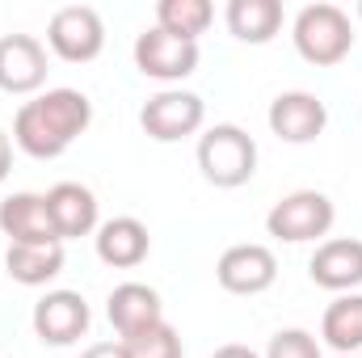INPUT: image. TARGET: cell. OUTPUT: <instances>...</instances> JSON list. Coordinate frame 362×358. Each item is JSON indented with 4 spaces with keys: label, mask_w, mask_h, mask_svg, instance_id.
I'll return each instance as SVG.
<instances>
[{
    "label": "cell",
    "mask_w": 362,
    "mask_h": 358,
    "mask_svg": "<svg viewBox=\"0 0 362 358\" xmlns=\"http://www.w3.org/2000/svg\"><path fill=\"white\" fill-rule=\"evenodd\" d=\"M93 122V101L81 89H47L13 118V144L34 161L64 156Z\"/></svg>",
    "instance_id": "1"
},
{
    "label": "cell",
    "mask_w": 362,
    "mask_h": 358,
    "mask_svg": "<svg viewBox=\"0 0 362 358\" xmlns=\"http://www.w3.org/2000/svg\"><path fill=\"white\" fill-rule=\"evenodd\" d=\"M198 169L219 190H236L257 173V139L236 122H215L198 135Z\"/></svg>",
    "instance_id": "2"
},
{
    "label": "cell",
    "mask_w": 362,
    "mask_h": 358,
    "mask_svg": "<svg viewBox=\"0 0 362 358\" xmlns=\"http://www.w3.org/2000/svg\"><path fill=\"white\" fill-rule=\"evenodd\" d=\"M291 38H295V51L308 64H316V68H333V64H341L354 51L350 13L337 8V4H308V8H299V17L291 25Z\"/></svg>",
    "instance_id": "3"
},
{
    "label": "cell",
    "mask_w": 362,
    "mask_h": 358,
    "mask_svg": "<svg viewBox=\"0 0 362 358\" xmlns=\"http://www.w3.org/2000/svg\"><path fill=\"white\" fill-rule=\"evenodd\" d=\"M333 219H337V207H333L329 194H320V190H295V194L278 198L270 207L266 232H270L274 241H282V245H308V241L329 236Z\"/></svg>",
    "instance_id": "4"
},
{
    "label": "cell",
    "mask_w": 362,
    "mask_h": 358,
    "mask_svg": "<svg viewBox=\"0 0 362 358\" xmlns=\"http://www.w3.org/2000/svg\"><path fill=\"white\" fill-rule=\"evenodd\" d=\"M202 122H206V101L189 89H160L156 97H148L144 110H139V127L156 144L189 139V135L202 131Z\"/></svg>",
    "instance_id": "5"
},
{
    "label": "cell",
    "mask_w": 362,
    "mask_h": 358,
    "mask_svg": "<svg viewBox=\"0 0 362 358\" xmlns=\"http://www.w3.org/2000/svg\"><path fill=\"white\" fill-rule=\"evenodd\" d=\"M47 47L64 64H93L105 47V21L93 4H64L47 21Z\"/></svg>",
    "instance_id": "6"
},
{
    "label": "cell",
    "mask_w": 362,
    "mask_h": 358,
    "mask_svg": "<svg viewBox=\"0 0 362 358\" xmlns=\"http://www.w3.org/2000/svg\"><path fill=\"white\" fill-rule=\"evenodd\" d=\"M30 325H34V337L42 342V346H76L85 333H89L93 325V312L89 304H85V295L81 291H47L38 304H34V312H30Z\"/></svg>",
    "instance_id": "7"
},
{
    "label": "cell",
    "mask_w": 362,
    "mask_h": 358,
    "mask_svg": "<svg viewBox=\"0 0 362 358\" xmlns=\"http://www.w3.org/2000/svg\"><path fill=\"white\" fill-rule=\"evenodd\" d=\"M135 68L148 81L177 85L189 72H198V42L177 38V34H165L160 25H152V30H144L135 38Z\"/></svg>",
    "instance_id": "8"
},
{
    "label": "cell",
    "mask_w": 362,
    "mask_h": 358,
    "mask_svg": "<svg viewBox=\"0 0 362 358\" xmlns=\"http://www.w3.org/2000/svg\"><path fill=\"white\" fill-rule=\"evenodd\" d=\"M270 131L282 139V144H312L325 135L329 127V105L308 89H291L278 93L270 101V114H266Z\"/></svg>",
    "instance_id": "9"
},
{
    "label": "cell",
    "mask_w": 362,
    "mask_h": 358,
    "mask_svg": "<svg viewBox=\"0 0 362 358\" xmlns=\"http://www.w3.org/2000/svg\"><path fill=\"white\" fill-rule=\"evenodd\" d=\"M215 278L228 295H262L270 291L274 278H278V258H274L270 245H232L223 249L219 266H215Z\"/></svg>",
    "instance_id": "10"
},
{
    "label": "cell",
    "mask_w": 362,
    "mask_h": 358,
    "mask_svg": "<svg viewBox=\"0 0 362 358\" xmlns=\"http://www.w3.org/2000/svg\"><path fill=\"white\" fill-rule=\"evenodd\" d=\"M47 47L34 34H4L0 38V89L13 97L38 93L47 85Z\"/></svg>",
    "instance_id": "11"
},
{
    "label": "cell",
    "mask_w": 362,
    "mask_h": 358,
    "mask_svg": "<svg viewBox=\"0 0 362 358\" xmlns=\"http://www.w3.org/2000/svg\"><path fill=\"white\" fill-rule=\"evenodd\" d=\"M47 215L55 224V236L59 241H81L93 236L101 228V207H97V194L81 181H59L47 190Z\"/></svg>",
    "instance_id": "12"
},
{
    "label": "cell",
    "mask_w": 362,
    "mask_h": 358,
    "mask_svg": "<svg viewBox=\"0 0 362 358\" xmlns=\"http://www.w3.org/2000/svg\"><path fill=\"white\" fill-rule=\"evenodd\" d=\"M0 232L8 236V245H64L47 215V194L34 190H17L0 202Z\"/></svg>",
    "instance_id": "13"
},
{
    "label": "cell",
    "mask_w": 362,
    "mask_h": 358,
    "mask_svg": "<svg viewBox=\"0 0 362 358\" xmlns=\"http://www.w3.org/2000/svg\"><path fill=\"white\" fill-rule=\"evenodd\" d=\"M308 274H312L316 287L350 295L354 287H362V241H354V236L320 241L312 262H308Z\"/></svg>",
    "instance_id": "14"
},
{
    "label": "cell",
    "mask_w": 362,
    "mask_h": 358,
    "mask_svg": "<svg viewBox=\"0 0 362 358\" xmlns=\"http://www.w3.org/2000/svg\"><path fill=\"white\" fill-rule=\"evenodd\" d=\"M105 316L118 329V342H127V337L160 325L165 321V304H160L156 287H148V282H118L110 291V299H105Z\"/></svg>",
    "instance_id": "15"
},
{
    "label": "cell",
    "mask_w": 362,
    "mask_h": 358,
    "mask_svg": "<svg viewBox=\"0 0 362 358\" xmlns=\"http://www.w3.org/2000/svg\"><path fill=\"white\" fill-rule=\"evenodd\" d=\"M97 258L114 270H135L148 253H152V236H148V224L135 219V215H114L97 228Z\"/></svg>",
    "instance_id": "16"
},
{
    "label": "cell",
    "mask_w": 362,
    "mask_h": 358,
    "mask_svg": "<svg viewBox=\"0 0 362 358\" xmlns=\"http://www.w3.org/2000/svg\"><path fill=\"white\" fill-rule=\"evenodd\" d=\"M223 17H228L232 38H240L249 47H266L282 30V4L278 0H228Z\"/></svg>",
    "instance_id": "17"
},
{
    "label": "cell",
    "mask_w": 362,
    "mask_h": 358,
    "mask_svg": "<svg viewBox=\"0 0 362 358\" xmlns=\"http://www.w3.org/2000/svg\"><path fill=\"white\" fill-rule=\"evenodd\" d=\"M4 270L21 287H47L64 274V245H8Z\"/></svg>",
    "instance_id": "18"
},
{
    "label": "cell",
    "mask_w": 362,
    "mask_h": 358,
    "mask_svg": "<svg viewBox=\"0 0 362 358\" xmlns=\"http://www.w3.org/2000/svg\"><path fill=\"white\" fill-rule=\"evenodd\" d=\"M320 337L329 350L337 354H354L362 350V295H337L329 308H325V321H320Z\"/></svg>",
    "instance_id": "19"
},
{
    "label": "cell",
    "mask_w": 362,
    "mask_h": 358,
    "mask_svg": "<svg viewBox=\"0 0 362 358\" xmlns=\"http://www.w3.org/2000/svg\"><path fill=\"white\" fill-rule=\"evenodd\" d=\"M211 21H215L211 0H160L156 4V25L165 34L189 38V42H198V34H206Z\"/></svg>",
    "instance_id": "20"
},
{
    "label": "cell",
    "mask_w": 362,
    "mask_h": 358,
    "mask_svg": "<svg viewBox=\"0 0 362 358\" xmlns=\"http://www.w3.org/2000/svg\"><path fill=\"white\" fill-rule=\"evenodd\" d=\"M122 350H127V358H185V346H181L177 329H173L169 321H160V325H152V329L127 337Z\"/></svg>",
    "instance_id": "21"
},
{
    "label": "cell",
    "mask_w": 362,
    "mask_h": 358,
    "mask_svg": "<svg viewBox=\"0 0 362 358\" xmlns=\"http://www.w3.org/2000/svg\"><path fill=\"white\" fill-rule=\"evenodd\" d=\"M262 358H325V354H320V342L308 329H278Z\"/></svg>",
    "instance_id": "22"
},
{
    "label": "cell",
    "mask_w": 362,
    "mask_h": 358,
    "mask_svg": "<svg viewBox=\"0 0 362 358\" xmlns=\"http://www.w3.org/2000/svg\"><path fill=\"white\" fill-rule=\"evenodd\" d=\"M81 358H127V350H122V342H93Z\"/></svg>",
    "instance_id": "23"
},
{
    "label": "cell",
    "mask_w": 362,
    "mask_h": 358,
    "mask_svg": "<svg viewBox=\"0 0 362 358\" xmlns=\"http://www.w3.org/2000/svg\"><path fill=\"white\" fill-rule=\"evenodd\" d=\"M211 358H262V354H257L253 346H240V342H228V346H219V350H215Z\"/></svg>",
    "instance_id": "24"
},
{
    "label": "cell",
    "mask_w": 362,
    "mask_h": 358,
    "mask_svg": "<svg viewBox=\"0 0 362 358\" xmlns=\"http://www.w3.org/2000/svg\"><path fill=\"white\" fill-rule=\"evenodd\" d=\"M13 173V139H8V131H0V181Z\"/></svg>",
    "instance_id": "25"
},
{
    "label": "cell",
    "mask_w": 362,
    "mask_h": 358,
    "mask_svg": "<svg viewBox=\"0 0 362 358\" xmlns=\"http://www.w3.org/2000/svg\"><path fill=\"white\" fill-rule=\"evenodd\" d=\"M358 21H362V4H358Z\"/></svg>",
    "instance_id": "26"
},
{
    "label": "cell",
    "mask_w": 362,
    "mask_h": 358,
    "mask_svg": "<svg viewBox=\"0 0 362 358\" xmlns=\"http://www.w3.org/2000/svg\"><path fill=\"white\" fill-rule=\"evenodd\" d=\"M337 358H354V354H337Z\"/></svg>",
    "instance_id": "27"
}]
</instances>
